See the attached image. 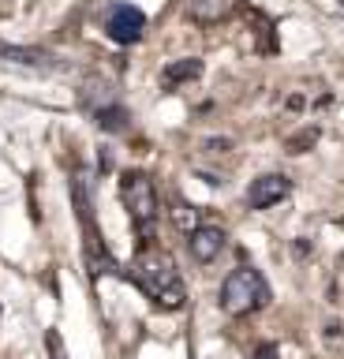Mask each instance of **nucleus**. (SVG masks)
<instances>
[{
	"label": "nucleus",
	"mask_w": 344,
	"mask_h": 359,
	"mask_svg": "<svg viewBox=\"0 0 344 359\" xmlns=\"http://www.w3.org/2000/svg\"><path fill=\"white\" fill-rule=\"evenodd\" d=\"M236 8H240V0H187V15L198 27H217V22L232 19Z\"/></svg>",
	"instance_id": "obj_9"
},
{
	"label": "nucleus",
	"mask_w": 344,
	"mask_h": 359,
	"mask_svg": "<svg viewBox=\"0 0 344 359\" xmlns=\"http://www.w3.org/2000/svg\"><path fill=\"white\" fill-rule=\"evenodd\" d=\"M124 273L135 280V288L142 292L146 299H153L158 307L165 311H180L187 303V285L180 277V269L169 255L161 251H139L135 262H131Z\"/></svg>",
	"instance_id": "obj_1"
},
{
	"label": "nucleus",
	"mask_w": 344,
	"mask_h": 359,
	"mask_svg": "<svg viewBox=\"0 0 344 359\" xmlns=\"http://www.w3.org/2000/svg\"><path fill=\"white\" fill-rule=\"evenodd\" d=\"M172 221L180 224L184 232H191V229H195V210H191V206H184V202H180V206L172 210Z\"/></svg>",
	"instance_id": "obj_12"
},
{
	"label": "nucleus",
	"mask_w": 344,
	"mask_h": 359,
	"mask_svg": "<svg viewBox=\"0 0 344 359\" xmlns=\"http://www.w3.org/2000/svg\"><path fill=\"white\" fill-rule=\"evenodd\" d=\"M266 303H270V285H266V277L254 266L232 269L225 277V285H221V307L228 314H236V318L262 311Z\"/></svg>",
	"instance_id": "obj_2"
},
{
	"label": "nucleus",
	"mask_w": 344,
	"mask_h": 359,
	"mask_svg": "<svg viewBox=\"0 0 344 359\" xmlns=\"http://www.w3.org/2000/svg\"><path fill=\"white\" fill-rule=\"evenodd\" d=\"M228 236L221 224H195L191 232H187V251H191L195 262H214V258L225 251Z\"/></svg>",
	"instance_id": "obj_7"
},
{
	"label": "nucleus",
	"mask_w": 344,
	"mask_h": 359,
	"mask_svg": "<svg viewBox=\"0 0 344 359\" xmlns=\"http://www.w3.org/2000/svg\"><path fill=\"white\" fill-rule=\"evenodd\" d=\"M120 198H124V210L131 224H135L139 240H150L153 221H158V191H153L146 172H124L120 176Z\"/></svg>",
	"instance_id": "obj_3"
},
{
	"label": "nucleus",
	"mask_w": 344,
	"mask_h": 359,
	"mask_svg": "<svg viewBox=\"0 0 344 359\" xmlns=\"http://www.w3.org/2000/svg\"><path fill=\"white\" fill-rule=\"evenodd\" d=\"M251 359H277V344H259V352Z\"/></svg>",
	"instance_id": "obj_15"
},
{
	"label": "nucleus",
	"mask_w": 344,
	"mask_h": 359,
	"mask_svg": "<svg viewBox=\"0 0 344 359\" xmlns=\"http://www.w3.org/2000/svg\"><path fill=\"white\" fill-rule=\"evenodd\" d=\"M75 206H79V221H83V258H86V269H90L94 277H102V273H116L120 266H116L113 251H109L105 240H102V229H97V221H94L90 198H83L79 180H75Z\"/></svg>",
	"instance_id": "obj_4"
},
{
	"label": "nucleus",
	"mask_w": 344,
	"mask_h": 359,
	"mask_svg": "<svg viewBox=\"0 0 344 359\" xmlns=\"http://www.w3.org/2000/svg\"><path fill=\"white\" fill-rule=\"evenodd\" d=\"M49 359H68V352H64V341L57 333H49Z\"/></svg>",
	"instance_id": "obj_14"
},
{
	"label": "nucleus",
	"mask_w": 344,
	"mask_h": 359,
	"mask_svg": "<svg viewBox=\"0 0 344 359\" xmlns=\"http://www.w3.org/2000/svg\"><path fill=\"white\" fill-rule=\"evenodd\" d=\"M206 146H209V150H214V154H225V146H228V139H209Z\"/></svg>",
	"instance_id": "obj_16"
},
{
	"label": "nucleus",
	"mask_w": 344,
	"mask_h": 359,
	"mask_svg": "<svg viewBox=\"0 0 344 359\" xmlns=\"http://www.w3.org/2000/svg\"><path fill=\"white\" fill-rule=\"evenodd\" d=\"M315 139H318V131H303V135H299V139H292L288 146H292V154H303V146H310Z\"/></svg>",
	"instance_id": "obj_13"
},
{
	"label": "nucleus",
	"mask_w": 344,
	"mask_h": 359,
	"mask_svg": "<svg viewBox=\"0 0 344 359\" xmlns=\"http://www.w3.org/2000/svg\"><path fill=\"white\" fill-rule=\"evenodd\" d=\"M105 30L116 45H135L142 38V30H146V15L135 4H116L105 19Z\"/></svg>",
	"instance_id": "obj_6"
},
{
	"label": "nucleus",
	"mask_w": 344,
	"mask_h": 359,
	"mask_svg": "<svg viewBox=\"0 0 344 359\" xmlns=\"http://www.w3.org/2000/svg\"><path fill=\"white\" fill-rule=\"evenodd\" d=\"M94 120H97V128H102V131H128V109L116 105V101L94 109Z\"/></svg>",
	"instance_id": "obj_11"
},
{
	"label": "nucleus",
	"mask_w": 344,
	"mask_h": 359,
	"mask_svg": "<svg viewBox=\"0 0 344 359\" xmlns=\"http://www.w3.org/2000/svg\"><path fill=\"white\" fill-rule=\"evenodd\" d=\"M0 64L27 67V72H57V67H64L60 56L46 49H27V45H4V41H0Z\"/></svg>",
	"instance_id": "obj_8"
},
{
	"label": "nucleus",
	"mask_w": 344,
	"mask_h": 359,
	"mask_svg": "<svg viewBox=\"0 0 344 359\" xmlns=\"http://www.w3.org/2000/svg\"><path fill=\"white\" fill-rule=\"evenodd\" d=\"M288 195H292V180L284 172H262V176H254L251 187H247V206L251 210H270L277 202H284Z\"/></svg>",
	"instance_id": "obj_5"
},
{
	"label": "nucleus",
	"mask_w": 344,
	"mask_h": 359,
	"mask_svg": "<svg viewBox=\"0 0 344 359\" xmlns=\"http://www.w3.org/2000/svg\"><path fill=\"white\" fill-rule=\"evenodd\" d=\"M202 75V60H195V56H187V60H176L169 64L161 72V86L165 90H172V86H180V83H191V79Z\"/></svg>",
	"instance_id": "obj_10"
}]
</instances>
